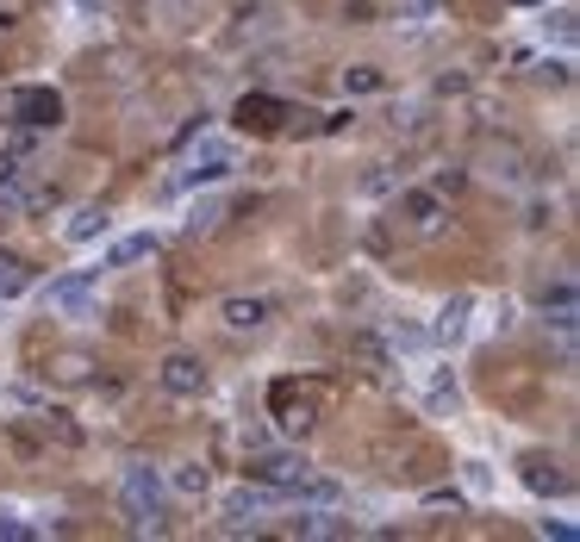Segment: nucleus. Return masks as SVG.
Listing matches in <instances>:
<instances>
[{"instance_id":"f257e3e1","label":"nucleus","mask_w":580,"mask_h":542,"mask_svg":"<svg viewBox=\"0 0 580 542\" xmlns=\"http://www.w3.org/2000/svg\"><path fill=\"white\" fill-rule=\"evenodd\" d=\"M119 512H126V524L138 537H156V530H163V474H156L151 462H131V468L119 474Z\"/></svg>"},{"instance_id":"f03ea898","label":"nucleus","mask_w":580,"mask_h":542,"mask_svg":"<svg viewBox=\"0 0 580 542\" xmlns=\"http://www.w3.org/2000/svg\"><path fill=\"white\" fill-rule=\"evenodd\" d=\"M281 505H287V493H281V487H262V480H250V487H231V493L219 499V512H225V530H231V537L256 530V524L269 518V512H281Z\"/></svg>"},{"instance_id":"7ed1b4c3","label":"nucleus","mask_w":580,"mask_h":542,"mask_svg":"<svg viewBox=\"0 0 580 542\" xmlns=\"http://www.w3.org/2000/svg\"><path fill=\"white\" fill-rule=\"evenodd\" d=\"M7 113H13V125L56 131V125H63V94H56V88H20V94H7Z\"/></svg>"},{"instance_id":"20e7f679","label":"nucleus","mask_w":580,"mask_h":542,"mask_svg":"<svg viewBox=\"0 0 580 542\" xmlns=\"http://www.w3.org/2000/svg\"><path fill=\"white\" fill-rule=\"evenodd\" d=\"M306 474H312V462H306L300 449H262V455H250V480L281 487V493H294Z\"/></svg>"},{"instance_id":"39448f33","label":"nucleus","mask_w":580,"mask_h":542,"mask_svg":"<svg viewBox=\"0 0 580 542\" xmlns=\"http://www.w3.org/2000/svg\"><path fill=\"white\" fill-rule=\"evenodd\" d=\"M237 169V144H225V138H201V150L188 156V169H181V181L188 188H212V181H225V175Z\"/></svg>"},{"instance_id":"423d86ee","label":"nucleus","mask_w":580,"mask_h":542,"mask_svg":"<svg viewBox=\"0 0 580 542\" xmlns=\"http://www.w3.org/2000/svg\"><path fill=\"white\" fill-rule=\"evenodd\" d=\"M44 306H51L56 319H81V312L94 306V269H81V274H63V281H51V287H44Z\"/></svg>"},{"instance_id":"0eeeda50","label":"nucleus","mask_w":580,"mask_h":542,"mask_svg":"<svg viewBox=\"0 0 580 542\" xmlns=\"http://www.w3.org/2000/svg\"><path fill=\"white\" fill-rule=\"evenodd\" d=\"M156 380H163V393H176V399H201L206 387H212V374H206L201 356H169V362L156 369Z\"/></svg>"},{"instance_id":"6e6552de","label":"nucleus","mask_w":580,"mask_h":542,"mask_svg":"<svg viewBox=\"0 0 580 542\" xmlns=\"http://www.w3.org/2000/svg\"><path fill=\"white\" fill-rule=\"evenodd\" d=\"M400 219L412 224L418 237H430V231H443L450 206H443V194H430V188H405V194H400Z\"/></svg>"},{"instance_id":"1a4fd4ad","label":"nucleus","mask_w":580,"mask_h":542,"mask_svg":"<svg viewBox=\"0 0 580 542\" xmlns=\"http://www.w3.org/2000/svg\"><path fill=\"white\" fill-rule=\"evenodd\" d=\"M543 319H550L562 337H575V324H580V294H575V281H568V274L543 287Z\"/></svg>"},{"instance_id":"9d476101","label":"nucleus","mask_w":580,"mask_h":542,"mask_svg":"<svg viewBox=\"0 0 580 542\" xmlns=\"http://www.w3.org/2000/svg\"><path fill=\"white\" fill-rule=\"evenodd\" d=\"M468 312H475V294H450L443 306H437V324H430V337H437V344H455V337L468 331Z\"/></svg>"},{"instance_id":"9b49d317","label":"nucleus","mask_w":580,"mask_h":542,"mask_svg":"<svg viewBox=\"0 0 580 542\" xmlns=\"http://www.w3.org/2000/svg\"><path fill=\"white\" fill-rule=\"evenodd\" d=\"M219 319H225L231 331H262V324H269V299H256V294H231L225 306H219Z\"/></svg>"},{"instance_id":"f8f14e48","label":"nucleus","mask_w":580,"mask_h":542,"mask_svg":"<svg viewBox=\"0 0 580 542\" xmlns=\"http://www.w3.org/2000/svg\"><path fill=\"white\" fill-rule=\"evenodd\" d=\"M106 224H113V212H106V206H76V212H69V224H63V237H69V244H94Z\"/></svg>"},{"instance_id":"ddd939ff","label":"nucleus","mask_w":580,"mask_h":542,"mask_svg":"<svg viewBox=\"0 0 580 542\" xmlns=\"http://www.w3.org/2000/svg\"><path fill=\"white\" fill-rule=\"evenodd\" d=\"M144 256H156V231H131V237H119V244L106 249V269H131Z\"/></svg>"},{"instance_id":"4468645a","label":"nucleus","mask_w":580,"mask_h":542,"mask_svg":"<svg viewBox=\"0 0 580 542\" xmlns=\"http://www.w3.org/2000/svg\"><path fill=\"white\" fill-rule=\"evenodd\" d=\"M281 113H287L281 100H269V94H250L244 106H237V125H244V131H275V119H281Z\"/></svg>"},{"instance_id":"2eb2a0df","label":"nucleus","mask_w":580,"mask_h":542,"mask_svg":"<svg viewBox=\"0 0 580 542\" xmlns=\"http://www.w3.org/2000/svg\"><path fill=\"white\" fill-rule=\"evenodd\" d=\"M525 487H530V493H568V474L555 468V462H543V455H530V462H525Z\"/></svg>"},{"instance_id":"dca6fc26","label":"nucleus","mask_w":580,"mask_h":542,"mask_svg":"<svg viewBox=\"0 0 580 542\" xmlns=\"http://www.w3.org/2000/svg\"><path fill=\"white\" fill-rule=\"evenodd\" d=\"M169 487H176L181 499H206V487H212V474H206L201 462H176V468H169Z\"/></svg>"},{"instance_id":"f3484780","label":"nucleus","mask_w":580,"mask_h":542,"mask_svg":"<svg viewBox=\"0 0 580 542\" xmlns=\"http://www.w3.org/2000/svg\"><path fill=\"white\" fill-rule=\"evenodd\" d=\"M38 424H44V437H51V443H63V449L88 443V437H81V424L69 418V412H38Z\"/></svg>"},{"instance_id":"a211bd4d","label":"nucleus","mask_w":580,"mask_h":542,"mask_svg":"<svg viewBox=\"0 0 580 542\" xmlns=\"http://www.w3.org/2000/svg\"><path fill=\"white\" fill-rule=\"evenodd\" d=\"M387 88V75L375 69V63H356V69H344V94L362 100V94H381Z\"/></svg>"},{"instance_id":"6ab92c4d","label":"nucleus","mask_w":580,"mask_h":542,"mask_svg":"<svg viewBox=\"0 0 580 542\" xmlns=\"http://www.w3.org/2000/svg\"><path fill=\"white\" fill-rule=\"evenodd\" d=\"M26 287H31V269L20 262V256H0V299L26 294Z\"/></svg>"},{"instance_id":"aec40b11","label":"nucleus","mask_w":580,"mask_h":542,"mask_svg":"<svg viewBox=\"0 0 580 542\" xmlns=\"http://www.w3.org/2000/svg\"><path fill=\"white\" fill-rule=\"evenodd\" d=\"M219 219H225V199H194L188 231H194V237H206V231H219Z\"/></svg>"},{"instance_id":"412c9836","label":"nucleus","mask_w":580,"mask_h":542,"mask_svg":"<svg viewBox=\"0 0 580 542\" xmlns=\"http://www.w3.org/2000/svg\"><path fill=\"white\" fill-rule=\"evenodd\" d=\"M487 163H493V175H500V181H518V175H525V150H518V144H500Z\"/></svg>"},{"instance_id":"4be33fe9","label":"nucleus","mask_w":580,"mask_h":542,"mask_svg":"<svg viewBox=\"0 0 580 542\" xmlns=\"http://www.w3.org/2000/svg\"><path fill=\"white\" fill-rule=\"evenodd\" d=\"M462 188H468V169H455V163H450V169H437V175H430V194H443V199L462 194Z\"/></svg>"},{"instance_id":"5701e85b","label":"nucleus","mask_w":580,"mask_h":542,"mask_svg":"<svg viewBox=\"0 0 580 542\" xmlns=\"http://www.w3.org/2000/svg\"><path fill=\"white\" fill-rule=\"evenodd\" d=\"M430 337L425 331H412V324H387V349H405V356H412V349H425Z\"/></svg>"},{"instance_id":"b1692460","label":"nucleus","mask_w":580,"mask_h":542,"mask_svg":"<svg viewBox=\"0 0 580 542\" xmlns=\"http://www.w3.org/2000/svg\"><path fill=\"white\" fill-rule=\"evenodd\" d=\"M430 405H437V412H443V405H450V412L462 405V393H455V380H450V374H430Z\"/></svg>"},{"instance_id":"393cba45","label":"nucleus","mask_w":580,"mask_h":542,"mask_svg":"<svg viewBox=\"0 0 580 542\" xmlns=\"http://www.w3.org/2000/svg\"><path fill=\"white\" fill-rule=\"evenodd\" d=\"M0 537H7V542H26V537H31V524L20 518L13 505H0Z\"/></svg>"},{"instance_id":"a878e982","label":"nucleus","mask_w":580,"mask_h":542,"mask_svg":"<svg viewBox=\"0 0 580 542\" xmlns=\"http://www.w3.org/2000/svg\"><path fill=\"white\" fill-rule=\"evenodd\" d=\"M462 480H468V493H487V487H493L487 462H462Z\"/></svg>"},{"instance_id":"bb28decb","label":"nucleus","mask_w":580,"mask_h":542,"mask_svg":"<svg viewBox=\"0 0 580 542\" xmlns=\"http://www.w3.org/2000/svg\"><path fill=\"white\" fill-rule=\"evenodd\" d=\"M356 125V106H337V113H325V119H319V131H331V138H337V131H350Z\"/></svg>"},{"instance_id":"cd10ccee","label":"nucleus","mask_w":580,"mask_h":542,"mask_svg":"<svg viewBox=\"0 0 580 542\" xmlns=\"http://www.w3.org/2000/svg\"><path fill=\"white\" fill-rule=\"evenodd\" d=\"M425 505L430 512H462V493H455V487H437V493H425Z\"/></svg>"},{"instance_id":"c85d7f7f","label":"nucleus","mask_w":580,"mask_h":542,"mask_svg":"<svg viewBox=\"0 0 580 542\" xmlns=\"http://www.w3.org/2000/svg\"><path fill=\"white\" fill-rule=\"evenodd\" d=\"M543 81H555V88H568V81H575V63H568V56H555V63H543Z\"/></svg>"},{"instance_id":"c756f323","label":"nucleus","mask_w":580,"mask_h":542,"mask_svg":"<svg viewBox=\"0 0 580 542\" xmlns=\"http://www.w3.org/2000/svg\"><path fill=\"white\" fill-rule=\"evenodd\" d=\"M550 31L555 44H575V13H550Z\"/></svg>"},{"instance_id":"7c9ffc66","label":"nucleus","mask_w":580,"mask_h":542,"mask_svg":"<svg viewBox=\"0 0 580 542\" xmlns=\"http://www.w3.org/2000/svg\"><path fill=\"white\" fill-rule=\"evenodd\" d=\"M543 224H555V206H543V199H537V206L525 212V231H543Z\"/></svg>"},{"instance_id":"2f4dec72","label":"nucleus","mask_w":580,"mask_h":542,"mask_svg":"<svg viewBox=\"0 0 580 542\" xmlns=\"http://www.w3.org/2000/svg\"><path fill=\"white\" fill-rule=\"evenodd\" d=\"M344 20H356V25H369V20H375V7H369V0H350V7H344Z\"/></svg>"},{"instance_id":"473e14b6","label":"nucleus","mask_w":580,"mask_h":542,"mask_svg":"<svg viewBox=\"0 0 580 542\" xmlns=\"http://www.w3.org/2000/svg\"><path fill=\"white\" fill-rule=\"evenodd\" d=\"M543 537H555V542H575V524H562V518H543Z\"/></svg>"},{"instance_id":"72a5a7b5","label":"nucleus","mask_w":580,"mask_h":542,"mask_svg":"<svg viewBox=\"0 0 580 542\" xmlns=\"http://www.w3.org/2000/svg\"><path fill=\"white\" fill-rule=\"evenodd\" d=\"M20 169H26V163H20L13 150H0V181H7V175H20Z\"/></svg>"},{"instance_id":"f704fd0d","label":"nucleus","mask_w":580,"mask_h":542,"mask_svg":"<svg viewBox=\"0 0 580 542\" xmlns=\"http://www.w3.org/2000/svg\"><path fill=\"white\" fill-rule=\"evenodd\" d=\"M81 7H94V0H81Z\"/></svg>"}]
</instances>
